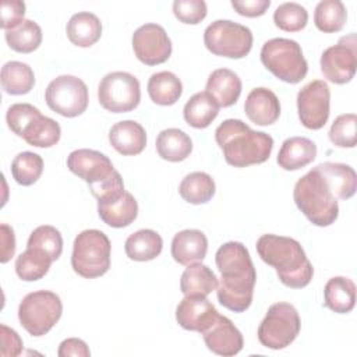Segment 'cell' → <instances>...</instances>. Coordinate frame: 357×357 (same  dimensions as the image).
<instances>
[{
    "instance_id": "cell-1",
    "label": "cell",
    "mask_w": 357,
    "mask_h": 357,
    "mask_svg": "<svg viewBox=\"0 0 357 357\" xmlns=\"http://www.w3.org/2000/svg\"><path fill=\"white\" fill-rule=\"evenodd\" d=\"M215 262L220 272L216 287L219 303L233 312H244L252 303L257 282L248 250L240 241H227L216 251Z\"/></svg>"
},
{
    "instance_id": "cell-2",
    "label": "cell",
    "mask_w": 357,
    "mask_h": 357,
    "mask_svg": "<svg viewBox=\"0 0 357 357\" xmlns=\"http://www.w3.org/2000/svg\"><path fill=\"white\" fill-rule=\"evenodd\" d=\"M215 139L225 160L234 167L259 165L269 159L273 138L262 131L251 130L240 119H227L215 130Z\"/></svg>"
},
{
    "instance_id": "cell-3",
    "label": "cell",
    "mask_w": 357,
    "mask_h": 357,
    "mask_svg": "<svg viewBox=\"0 0 357 357\" xmlns=\"http://www.w3.org/2000/svg\"><path fill=\"white\" fill-rule=\"evenodd\" d=\"M255 247L261 259L275 268L284 286L301 289L310 284L314 268L297 240L278 234H262Z\"/></svg>"
},
{
    "instance_id": "cell-4",
    "label": "cell",
    "mask_w": 357,
    "mask_h": 357,
    "mask_svg": "<svg viewBox=\"0 0 357 357\" xmlns=\"http://www.w3.org/2000/svg\"><path fill=\"white\" fill-rule=\"evenodd\" d=\"M293 199L303 215L315 226H331L339 216L337 198L317 166L297 180Z\"/></svg>"
},
{
    "instance_id": "cell-5",
    "label": "cell",
    "mask_w": 357,
    "mask_h": 357,
    "mask_svg": "<svg viewBox=\"0 0 357 357\" xmlns=\"http://www.w3.org/2000/svg\"><path fill=\"white\" fill-rule=\"evenodd\" d=\"M6 121L15 135L36 148H50L56 145L61 137L59 123L43 116L38 107L29 103L11 105L7 110Z\"/></svg>"
},
{
    "instance_id": "cell-6",
    "label": "cell",
    "mask_w": 357,
    "mask_h": 357,
    "mask_svg": "<svg viewBox=\"0 0 357 357\" xmlns=\"http://www.w3.org/2000/svg\"><path fill=\"white\" fill-rule=\"evenodd\" d=\"M261 61L268 71L287 84H298L308 73L301 46L287 38L266 40L261 49Z\"/></svg>"
},
{
    "instance_id": "cell-7",
    "label": "cell",
    "mask_w": 357,
    "mask_h": 357,
    "mask_svg": "<svg viewBox=\"0 0 357 357\" xmlns=\"http://www.w3.org/2000/svg\"><path fill=\"white\" fill-rule=\"evenodd\" d=\"M110 240L103 231L84 230L74 240L71 266L77 275L85 279L99 278L110 268Z\"/></svg>"
},
{
    "instance_id": "cell-8",
    "label": "cell",
    "mask_w": 357,
    "mask_h": 357,
    "mask_svg": "<svg viewBox=\"0 0 357 357\" xmlns=\"http://www.w3.org/2000/svg\"><path fill=\"white\" fill-rule=\"evenodd\" d=\"M63 304L60 297L49 290L28 293L18 305V319L32 336L46 335L61 318Z\"/></svg>"
},
{
    "instance_id": "cell-9",
    "label": "cell",
    "mask_w": 357,
    "mask_h": 357,
    "mask_svg": "<svg viewBox=\"0 0 357 357\" xmlns=\"http://www.w3.org/2000/svg\"><path fill=\"white\" fill-rule=\"evenodd\" d=\"M298 311L290 303H275L258 326V340L264 347L280 350L293 343L300 333Z\"/></svg>"
},
{
    "instance_id": "cell-10",
    "label": "cell",
    "mask_w": 357,
    "mask_h": 357,
    "mask_svg": "<svg viewBox=\"0 0 357 357\" xmlns=\"http://www.w3.org/2000/svg\"><path fill=\"white\" fill-rule=\"evenodd\" d=\"M252 32L230 20H216L204 32L205 47L215 56L243 59L252 47Z\"/></svg>"
},
{
    "instance_id": "cell-11",
    "label": "cell",
    "mask_w": 357,
    "mask_h": 357,
    "mask_svg": "<svg viewBox=\"0 0 357 357\" xmlns=\"http://www.w3.org/2000/svg\"><path fill=\"white\" fill-rule=\"evenodd\" d=\"M98 100L112 113L134 110L141 100L139 81L130 73L113 71L106 74L98 86Z\"/></svg>"
},
{
    "instance_id": "cell-12",
    "label": "cell",
    "mask_w": 357,
    "mask_h": 357,
    "mask_svg": "<svg viewBox=\"0 0 357 357\" xmlns=\"http://www.w3.org/2000/svg\"><path fill=\"white\" fill-rule=\"evenodd\" d=\"M45 100L54 113L63 117H77L88 107L86 84L74 75H59L49 82Z\"/></svg>"
},
{
    "instance_id": "cell-13",
    "label": "cell",
    "mask_w": 357,
    "mask_h": 357,
    "mask_svg": "<svg viewBox=\"0 0 357 357\" xmlns=\"http://www.w3.org/2000/svg\"><path fill=\"white\" fill-rule=\"evenodd\" d=\"M331 91L325 81L314 79L297 93L298 119L305 128L321 130L329 119Z\"/></svg>"
},
{
    "instance_id": "cell-14",
    "label": "cell",
    "mask_w": 357,
    "mask_h": 357,
    "mask_svg": "<svg viewBox=\"0 0 357 357\" xmlns=\"http://www.w3.org/2000/svg\"><path fill=\"white\" fill-rule=\"evenodd\" d=\"M321 71L324 77L337 85L353 79L357 68V52L354 33L342 38L337 45L324 50L321 54Z\"/></svg>"
},
{
    "instance_id": "cell-15",
    "label": "cell",
    "mask_w": 357,
    "mask_h": 357,
    "mask_svg": "<svg viewBox=\"0 0 357 357\" xmlns=\"http://www.w3.org/2000/svg\"><path fill=\"white\" fill-rule=\"evenodd\" d=\"M132 50L137 59L146 66H158L169 60L172 42L163 26L158 24L141 25L132 33Z\"/></svg>"
},
{
    "instance_id": "cell-16",
    "label": "cell",
    "mask_w": 357,
    "mask_h": 357,
    "mask_svg": "<svg viewBox=\"0 0 357 357\" xmlns=\"http://www.w3.org/2000/svg\"><path fill=\"white\" fill-rule=\"evenodd\" d=\"M67 167L71 173L88 183L89 188L109 180L116 172L112 160L95 149H75L67 156Z\"/></svg>"
},
{
    "instance_id": "cell-17",
    "label": "cell",
    "mask_w": 357,
    "mask_h": 357,
    "mask_svg": "<svg viewBox=\"0 0 357 357\" xmlns=\"http://www.w3.org/2000/svg\"><path fill=\"white\" fill-rule=\"evenodd\" d=\"M202 337L212 353L223 357L238 354L244 344L241 332L227 317L220 314L202 332Z\"/></svg>"
},
{
    "instance_id": "cell-18",
    "label": "cell",
    "mask_w": 357,
    "mask_h": 357,
    "mask_svg": "<svg viewBox=\"0 0 357 357\" xmlns=\"http://www.w3.org/2000/svg\"><path fill=\"white\" fill-rule=\"evenodd\" d=\"M219 315L215 305L205 296H184L176 308L177 324L187 329L202 333Z\"/></svg>"
},
{
    "instance_id": "cell-19",
    "label": "cell",
    "mask_w": 357,
    "mask_h": 357,
    "mask_svg": "<svg viewBox=\"0 0 357 357\" xmlns=\"http://www.w3.org/2000/svg\"><path fill=\"white\" fill-rule=\"evenodd\" d=\"M244 112L257 126H271L280 116V102L268 88H254L245 98Z\"/></svg>"
},
{
    "instance_id": "cell-20",
    "label": "cell",
    "mask_w": 357,
    "mask_h": 357,
    "mask_svg": "<svg viewBox=\"0 0 357 357\" xmlns=\"http://www.w3.org/2000/svg\"><path fill=\"white\" fill-rule=\"evenodd\" d=\"M170 251L173 259L180 265L201 262L208 251V238L201 230L185 229L174 234Z\"/></svg>"
},
{
    "instance_id": "cell-21",
    "label": "cell",
    "mask_w": 357,
    "mask_h": 357,
    "mask_svg": "<svg viewBox=\"0 0 357 357\" xmlns=\"http://www.w3.org/2000/svg\"><path fill=\"white\" fill-rule=\"evenodd\" d=\"M110 145L124 156L138 155L146 145L144 127L134 120H123L112 126L109 131Z\"/></svg>"
},
{
    "instance_id": "cell-22",
    "label": "cell",
    "mask_w": 357,
    "mask_h": 357,
    "mask_svg": "<svg viewBox=\"0 0 357 357\" xmlns=\"http://www.w3.org/2000/svg\"><path fill=\"white\" fill-rule=\"evenodd\" d=\"M317 156V145L305 137H290L283 141L279 153L278 165L287 172L298 170L310 165Z\"/></svg>"
},
{
    "instance_id": "cell-23",
    "label": "cell",
    "mask_w": 357,
    "mask_h": 357,
    "mask_svg": "<svg viewBox=\"0 0 357 357\" xmlns=\"http://www.w3.org/2000/svg\"><path fill=\"white\" fill-rule=\"evenodd\" d=\"M206 92L215 99L219 107L233 106L241 93V79L229 68H218L208 77Z\"/></svg>"
},
{
    "instance_id": "cell-24",
    "label": "cell",
    "mask_w": 357,
    "mask_h": 357,
    "mask_svg": "<svg viewBox=\"0 0 357 357\" xmlns=\"http://www.w3.org/2000/svg\"><path fill=\"white\" fill-rule=\"evenodd\" d=\"M98 215L110 227H126L137 219L138 204L132 194L126 191L116 199L98 202Z\"/></svg>"
},
{
    "instance_id": "cell-25",
    "label": "cell",
    "mask_w": 357,
    "mask_h": 357,
    "mask_svg": "<svg viewBox=\"0 0 357 357\" xmlns=\"http://www.w3.org/2000/svg\"><path fill=\"white\" fill-rule=\"evenodd\" d=\"M317 169L322 173L337 199H349L356 194L357 176L351 166L344 163L324 162L318 165Z\"/></svg>"
},
{
    "instance_id": "cell-26",
    "label": "cell",
    "mask_w": 357,
    "mask_h": 357,
    "mask_svg": "<svg viewBox=\"0 0 357 357\" xmlns=\"http://www.w3.org/2000/svg\"><path fill=\"white\" fill-rule=\"evenodd\" d=\"M68 40L78 47H89L102 36L100 20L88 11L74 14L66 26Z\"/></svg>"
},
{
    "instance_id": "cell-27",
    "label": "cell",
    "mask_w": 357,
    "mask_h": 357,
    "mask_svg": "<svg viewBox=\"0 0 357 357\" xmlns=\"http://www.w3.org/2000/svg\"><path fill=\"white\" fill-rule=\"evenodd\" d=\"M324 304L336 314H347L356 304V284L344 276L331 278L324 287Z\"/></svg>"
},
{
    "instance_id": "cell-28",
    "label": "cell",
    "mask_w": 357,
    "mask_h": 357,
    "mask_svg": "<svg viewBox=\"0 0 357 357\" xmlns=\"http://www.w3.org/2000/svg\"><path fill=\"white\" fill-rule=\"evenodd\" d=\"M218 287V278L212 269L201 262L187 265L180 279V290L184 296H208Z\"/></svg>"
},
{
    "instance_id": "cell-29",
    "label": "cell",
    "mask_w": 357,
    "mask_h": 357,
    "mask_svg": "<svg viewBox=\"0 0 357 357\" xmlns=\"http://www.w3.org/2000/svg\"><path fill=\"white\" fill-rule=\"evenodd\" d=\"M163 248V240L159 233L151 229H141L130 234L126 240L124 250L130 259L145 262L155 259Z\"/></svg>"
},
{
    "instance_id": "cell-30",
    "label": "cell",
    "mask_w": 357,
    "mask_h": 357,
    "mask_svg": "<svg viewBox=\"0 0 357 357\" xmlns=\"http://www.w3.org/2000/svg\"><path fill=\"white\" fill-rule=\"evenodd\" d=\"M218 113L219 105L206 91L194 93L183 109L184 120L194 128H206L218 117Z\"/></svg>"
},
{
    "instance_id": "cell-31",
    "label": "cell",
    "mask_w": 357,
    "mask_h": 357,
    "mask_svg": "<svg viewBox=\"0 0 357 357\" xmlns=\"http://www.w3.org/2000/svg\"><path fill=\"white\" fill-rule=\"evenodd\" d=\"M158 155L169 162H181L192 151L191 138L178 128H166L156 137Z\"/></svg>"
},
{
    "instance_id": "cell-32",
    "label": "cell",
    "mask_w": 357,
    "mask_h": 357,
    "mask_svg": "<svg viewBox=\"0 0 357 357\" xmlns=\"http://www.w3.org/2000/svg\"><path fill=\"white\" fill-rule=\"evenodd\" d=\"M146 88L151 100L160 106L174 105L183 93V84L180 78L172 71H160L152 74Z\"/></svg>"
},
{
    "instance_id": "cell-33",
    "label": "cell",
    "mask_w": 357,
    "mask_h": 357,
    "mask_svg": "<svg viewBox=\"0 0 357 357\" xmlns=\"http://www.w3.org/2000/svg\"><path fill=\"white\" fill-rule=\"evenodd\" d=\"M1 88L8 95H25L35 85L32 68L22 61H8L1 67Z\"/></svg>"
},
{
    "instance_id": "cell-34",
    "label": "cell",
    "mask_w": 357,
    "mask_h": 357,
    "mask_svg": "<svg viewBox=\"0 0 357 357\" xmlns=\"http://www.w3.org/2000/svg\"><path fill=\"white\" fill-rule=\"evenodd\" d=\"M215 181L213 178L204 172H192L187 174L180 185L178 194L180 197L192 205L206 204L215 195Z\"/></svg>"
},
{
    "instance_id": "cell-35",
    "label": "cell",
    "mask_w": 357,
    "mask_h": 357,
    "mask_svg": "<svg viewBox=\"0 0 357 357\" xmlns=\"http://www.w3.org/2000/svg\"><path fill=\"white\" fill-rule=\"evenodd\" d=\"M347 20V10L340 0H322L314 13L315 26L325 33L339 32Z\"/></svg>"
},
{
    "instance_id": "cell-36",
    "label": "cell",
    "mask_w": 357,
    "mask_h": 357,
    "mask_svg": "<svg viewBox=\"0 0 357 357\" xmlns=\"http://www.w3.org/2000/svg\"><path fill=\"white\" fill-rule=\"evenodd\" d=\"M52 262L53 261L46 254L26 247V250L15 259V272L20 279L25 282H35L49 272Z\"/></svg>"
},
{
    "instance_id": "cell-37",
    "label": "cell",
    "mask_w": 357,
    "mask_h": 357,
    "mask_svg": "<svg viewBox=\"0 0 357 357\" xmlns=\"http://www.w3.org/2000/svg\"><path fill=\"white\" fill-rule=\"evenodd\" d=\"M4 36L7 45L18 53H32L42 43V29L32 20H25L17 28L6 31Z\"/></svg>"
},
{
    "instance_id": "cell-38",
    "label": "cell",
    "mask_w": 357,
    "mask_h": 357,
    "mask_svg": "<svg viewBox=\"0 0 357 357\" xmlns=\"http://www.w3.org/2000/svg\"><path fill=\"white\" fill-rule=\"evenodd\" d=\"M43 172V159L33 152H21L18 153L11 163L13 178L20 185H32L35 184Z\"/></svg>"
},
{
    "instance_id": "cell-39",
    "label": "cell",
    "mask_w": 357,
    "mask_h": 357,
    "mask_svg": "<svg viewBox=\"0 0 357 357\" xmlns=\"http://www.w3.org/2000/svg\"><path fill=\"white\" fill-rule=\"evenodd\" d=\"M26 247L35 248L46 254L52 261H56L63 251V237L56 227L50 225H42L29 234Z\"/></svg>"
},
{
    "instance_id": "cell-40",
    "label": "cell",
    "mask_w": 357,
    "mask_h": 357,
    "mask_svg": "<svg viewBox=\"0 0 357 357\" xmlns=\"http://www.w3.org/2000/svg\"><path fill=\"white\" fill-rule=\"evenodd\" d=\"M273 22L282 31L298 32L308 22V13L298 3H283L273 13Z\"/></svg>"
},
{
    "instance_id": "cell-41",
    "label": "cell",
    "mask_w": 357,
    "mask_h": 357,
    "mask_svg": "<svg viewBox=\"0 0 357 357\" xmlns=\"http://www.w3.org/2000/svg\"><path fill=\"white\" fill-rule=\"evenodd\" d=\"M356 126L357 117L354 113H346L337 116L329 130V139L339 148L356 146Z\"/></svg>"
},
{
    "instance_id": "cell-42",
    "label": "cell",
    "mask_w": 357,
    "mask_h": 357,
    "mask_svg": "<svg viewBox=\"0 0 357 357\" xmlns=\"http://www.w3.org/2000/svg\"><path fill=\"white\" fill-rule=\"evenodd\" d=\"M206 13L208 7L204 0H176L173 3V14L184 24H199Z\"/></svg>"
},
{
    "instance_id": "cell-43",
    "label": "cell",
    "mask_w": 357,
    "mask_h": 357,
    "mask_svg": "<svg viewBox=\"0 0 357 357\" xmlns=\"http://www.w3.org/2000/svg\"><path fill=\"white\" fill-rule=\"evenodd\" d=\"M25 3L21 0L1 1V21L0 25L4 31H10L21 25L25 20Z\"/></svg>"
},
{
    "instance_id": "cell-44",
    "label": "cell",
    "mask_w": 357,
    "mask_h": 357,
    "mask_svg": "<svg viewBox=\"0 0 357 357\" xmlns=\"http://www.w3.org/2000/svg\"><path fill=\"white\" fill-rule=\"evenodd\" d=\"M269 0H233L231 7L243 17L255 18L261 17L269 8Z\"/></svg>"
},
{
    "instance_id": "cell-45",
    "label": "cell",
    "mask_w": 357,
    "mask_h": 357,
    "mask_svg": "<svg viewBox=\"0 0 357 357\" xmlns=\"http://www.w3.org/2000/svg\"><path fill=\"white\" fill-rule=\"evenodd\" d=\"M0 329H1V356L4 357L20 356L24 346L20 335L4 324L0 325Z\"/></svg>"
},
{
    "instance_id": "cell-46",
    "label": "cell",
    "mask_w": 357,
    "mask_h": 357,
    "mask_svg": "<svg viewBox=\"0 0 357 357\" xmlns=\"http://www.w3.org/2000/svg\"><path fill=\"white\" fill-rule=\"evenodd\" d=\"M59 357H89L91 350L86 346V343L78 337H68L63 340L57 350Z\"/></svg>"
},
{
    "instance_id": "cell-47",
    "label": "cell",
    "mask_w": 357,
    "mask_h": 357,
    "mask_svg": "<svg viewBox=\"0 0 357 357\" xmlns=\"http://www.w3.org/2000/svg\"><path fill=\"white\" fill-rule=\"evenodd\" d=\"M0 230H1V257H0V261H1V264H6L13 258V255L15 252V236H14L13 227H10L6 223H1Z\"/></svg>"
}]
</instances>
